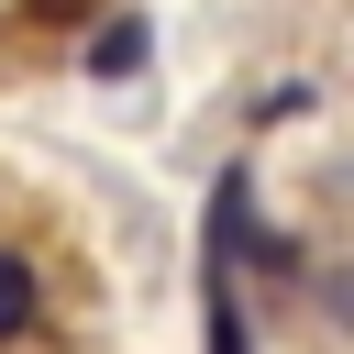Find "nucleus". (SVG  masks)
<instances>
[{
  "label": "nucleus",
  "instance_id": "nucleus-1",
  "mask_svg": "<svg viewBox=\"0 0 354 354\" xmlns=\"http://www.w3.org/2000/svg\"><path fill=\"white\" fill-rule=\"evenodd\" d=\"M33 310H44V288H33V254H22V243H0V354L33 332Z\"/></svg>",
  "mask_w": 354,
  "mask_h": 354
},
{
  "label": "nucleus",
  "instance_id": "nucleus-2",
  "mask_svg": "<svg viewBox=\"0 0 354 354\" xmlns=\"http://www.w3.org/2000/svg\"><path fill=\"white\" fill-rule=\"evenodd\" d=\"M144 44H155V33H144V11H111V22L88 33V77H133V66H144Z\"/></svg>",
  "mask_w": 354,
  "mask_h": 354
},
{
  "label": "nucleus",
  "instance_id": "nucleus-3",
  "mask_svg": "<svg viewBox=\"0 0 354 354\" xmlns=\"http://www.w3.org/2000/svg\"><path fill=\"white\" fill-rule=\"evenodd\" d=\"M100 0H22V22H88Z\"/></svg>",
  "mask_w": 354,
  "mask_h": 354
}]
</instances>
